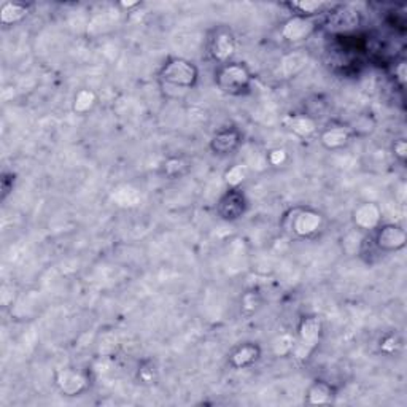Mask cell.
<instances>
[{"label": "cell", "instance_id": "obj_1", "mask_svg": "<svg viewBox=\"0 0 407 407\" xmlns=\"http://www.w3.org/2000/svg\"><path fill=\"white\" fill-rule=\"evenodd\" d=\"M280 226L285 233L299 239H312L325 228V217L312 207H293L285 212Z\"/></svg>", "mask_w": 407, "mask_h": 407}, {"label": "cell", "instance_id": "obj_2", "mask_svg": "<svg viewBox=\"0 0 407 407\" xmlns=\"http://www.w3.org/2000/svg\"><path fill=\"white\" fill-rule=\"evenodd\" d=\"M215 83L218 89L229 96H240L250 91L253 75L244 63H234L218 65L215 72Z\"/></svg>", "mask_w": 407, "mask_h": 407}, {"label": "cell", "instance_id": "obj_3", "mask_svg": "<svg viewBox=\"0 0 407 407\" xmlns=\"http://www.w3.org/2000/svg\"><path fill=\"white\" fill-rule=\"evenodd\" d=\"M321 336H323V323L317 315H306L297 325V334L295 337V347L291 355L297 360L306 361L318 349Z\"/></svg>", "mask_w": 407, "mask_h": 407}, {"label": "cell", "instance_id": "obj_4", "mask_svg": "<svg viewBox=\"0 0 407 407\" xmlns=\"http://www.w3.org/2000/svg\"><path fill=\"white\" fill-rule=\"evenodd\" d=\"M160 80L169 86L191 89L198 84L199 70L185 58H169L161 67Z\"/></svg>", "mask_w": 407, "mask_h": 407}, {"label": "cell", "instance_id": "obj_5", "mask_svg": "<svg viewBox=\"0 0 407 407\" xmlns=\"http://www.w3.org/2000/svg\"><path fill=\"white\" fill-rule=\"evenodd\" d=\"M363 16L360 11L349 5H336L323 16V27L332 35H345L361 26Z\"/></svg>", "mask_w": 407, "mask_h": 407}, {"label": "cell", "instance_id": "obj_6", "mask_svg": "<svg viewBox=\"0 0 407 407\" xmlns=\"http://www.w3.org/2000/svg\"><path fill=\"white\" fill-rule=\"evenodd\" d=\"M237 50V40L233 30L226 26H217L209 34L207 51L210 59L218 65L228 64L233 60Z\"/></svg>", "mask_w": 407, "mask_h": 407}, {"label": "cell", "instance_id": "obj_7", "mask_svg": "<svg viewBox=\"0 0 407 407\" xmlns=\"http://www.w3.org/2000/svg\"><path fill=\"white\" fill-rule=\"evenodd\" d=\"M373 244L375 250L382 253H394L403 250L407 244V233L403 226L394 223L380 224L377 229H374Z\"/></svg>", "mask_w": 407, "mask_h": 407}, {"label": "cell", "instance_id": "obj_8", "mask_svg": "<svg viewBox=\"0 0 407 407\" xmlns=\"http://www.w3.org/2000/svg\"><path fill=\"white\" fill-rule=\"evenodd\" d=\"M318 26L320 18L293 15L283 22L280 35L290 44H301V41L311 39L317 32Z\"/></svg>", "mask_w": 407, "mask_h": 407}, {"label": "cell", "instance_id": "obj_9", "mask_svg": "<svg viewBox=\"0 0 407 407\" xmlns=\"http://www.w3.org/2000/svg\"><path fill=\"white\" fill-rule=\"evenodd\" d=\"M248 207L245 194L239 188H229L217 204V214L224 221H237L245 215Z\"/></svg>", "mask_w": 407, "mask_h": 407}, {"label": "cell", "instance_id": "obj_10", "mask_svg": "<svg viewBox=\"0 0 407 407\" xmlns=\"http://www.w3.org/2000/svg\"><path fill=\"white\" fill-rule=\"evenodd\" d=\"M240 142H242L240 131L234 126H226L214 134V137H212L210 141V150L214 151V155L226 156L239 148Z\"/></svg>", "mask_w": 407, "mask_h": 407}, {"label": "cell", "instance_id": "obj_11", "mask_svg": "<svg viewBox=\"0 0 407 407\" xmlns=\"http://www.w3.org/2000/svg\"><path fill=\"white\" fill-rule=\"evenodd\" d=\"M56 385L65 396H78L88 390V379L75 369H60L56 373Z\"/></svg>", "mask_w": 407, "mask_h": 407}, {"label": "cell", "instance_id": "obj_12", "mask_svg": "<svg viewBox=\"0 0 407 407\" xmlns=\"http://www.w3.org/2000/svg\"><path fill=\"white\" fill-rule=\"evenodd\" d=\"M382 209L375 202H363L354 210V224L360 231H374L382 224Z\"/></svg>", "mask_w": 407, "mask_h": 407}, {"label": "cell", "instance_id": "obj_13", "mask_svg": "<svg viewBox=\"0 0 407 407\" xmlns=\"http://www.w3.org/2000/svg\"><path fill=\"white\" fill-rule=\"evenodd\" d=\"M351 129L344 124H332L320 132L318 141L326 150H341L351 141Z\"/></svg>", "mask_w": 407, "mask_h": 407}, {"label": "cell", "instance_id": "obj_14", "mask_svg": "<svg viewBox=\"0 0 407 407\" xmlns=\"http://www.w3.org/2000/svg\"><path fill=\"white\" fill-rule=\"evenodd\" d=\"M261 358V347L254 342H245L229 355V366L234 369H245L253 366Z\"/></svg>", "mask_w": 407, "mask_h": 407}, {"label": "cell", "instance_id": "obj_15", "mask_svg": "<svg viewBox=\"0 0 407 407\" xmlns=\"http://www.w3.org/2000/svg\"><path fill=\"white\" fill-rule=\"evenodd\" d=\"M337 4H330L325 2V0H301V2H290L287 4V7L293 11V15L320 18L325 16Z\"/></svg>", "mask_w": 407, "mask_h": 407}, {"label": "cell", "instance_id": "obj_16", "mask_svg": "<svg viewBox=\"0 0 407 407\" xmlns=\"http://www.w3.org/2000/svg\"><path fill=\"white\" fill-rule=\"evenodd\" d=\"M336 396L334 387L325 380H315L306 392V404L309 406H326L331 404Z\"/></svg>", "mask_w": 407, "mask_h": 407}, {"label": "cell", "instance_id": "obj_17", "mask_svg": "<svg viewBox=\"0 0 407 407\" xmlns=\"http://www.w3.org/2000/svg\"><path fill=\"white\" fill-rule=\"evenodd\" d=\"M287 127L299 138H311L318 131L317 121L304 113L290 115L287 118Z\"/></svg>", "mask_w": 407, "mask_h": 407}, {"label": "cell", "instance_id": "obj_18", "mask_svg": "<svg viewBox=\"0 0 407 407\" xmlns=\"http://www.w3.org/2000/svg\"><path fill=\"white\" fill-rule=\"evenodd\" d=\"M30 5L20 2H4L0 7V22L4 26H15L24 21L29 15Z\"/></svg>", "mask_w": 407, "mask_h": 407}, {"label": "cell", "instance_id": "obj_19", "mask_svg": "<svg viewBox=\"0 0 407 407\" xmlns=\"http://www.w3.org/2000/svg\"><path fill=\"white\" fill-rule=\"evenodd\" d=\"M306 63H307V54H304L301 51L288 54V56L285 58L283 63H282V72L287 77L296 75L297 72H299L302 67L306 65Z\"/></svg>", "mask_w": 407, "mask_h": 407}, {"label": "cell", "instance_id": "obj_20", "mask_svg": "<svg viewBox=\"0 0 407 407\" xmlns=\"http://www.w3.org/2000/svg\"><path fill=\"white\" fill-rule=\"evenodd\" d=\"M188 162L183 160V157H169L162 162V174L166 175L169 179H177L181 177L186 171H188Z\"/></svg>", "mask_w": 407, "mask_h": 407}, {"label": "cell", "instance_id": "obj_21", "mask_svg": "<svg viewBox=\"0 0 407 407\" xmlns=\"http://www.w3.org/2000/svg\"><path fill=\"white\" fill-rule=\"evenodd\" d=\"M96 94L91 89H82L78 91L74 101V110L77 113H86L96 104Z\"/></svg>", "mask_w": 407, "mask_h": 407}, {"label": "cell", "instance_id": "obj_22", "mask_svg": "<svg viewBox=\"0 0 407 407\" xmlns=\"http://www.w3.org/2000/svg\"><path fill=\"white\" fill-rule=\"evenodd\" d=\"M247 179V167L242 166V164H234L233 167H229L226 172H224V181L229 188H239L244 180Z\"/></svg>", "mask_w": 407, "mask_h": 407}, {"label": "cell", "instance_id": "obj_23", "mask_svg": "<svg viewBox=\"0 0 407 407\" xmlns=\"http://www.w3.org/2000/svg\"><path fill=\"white\" fill-rule=\"evenodd\" d=\"M293 347H295V337L288 336V334H283V336L277 337L274 341V354L277 356L291 355Z\"/></svg>", "mask_w": 407, "mask_h": 407}, {"label": "cell", "instance_id": "obj_24", "mask_svg": "<svg viewBox=\"0 0 407 407\" xmlns=\"http://www.w3.org/2000/svg\"><path fill=\"white\" fill-rule=\"evenodd\" d=\"M401 349V341L396 334H387L380 339V350L387 355H393Z\"/></svg>", "mask_w": 407, "mask_h": 407}, {"label": "cell", "instance_id": "obj_25", "mask_svg": "<svg viewBox=\"0 0 407 407\" xmlns=\"http://www.w3.org/2000/svg\"><path fill=\"white\" fill-rule=\"evenodd\" d=\"M258 306L259 295L254 293V291H248V293H245L244 297H242V309H244L247 314H253L258 309Z\"/></svg>", "mask_w": 407, "mask_h": 407}, {"label": "cell", "instance_id": "obj_26", "mask_svg": "<svg viewBox=\"0 0 407 407\" xmlns=\"http://www.w3.org/2000/svg\"><path fill=\"white\" fill-rule=\"evenodd\" d=\"M155 379H156V370L150 361L142 364V366L138 368V380H142L143 384H151Z\"/></svg>", "mask_w": 407, "mask_h": 407}, {"label": "cell", "instance_id": "obj_27", "mask_svg": "<svg viewBox=\"0 0 407 407\" xmlns=\"http://www.w3.org/2000/svg\"><path fill=\"white\" fill-rule=\"evenodd\" d=\"M288 160V155H287V150L283 148H274L269 151V155H267V161H269L272 166H283L285 162Z\"/></svg>", "mask_w": 407, "mask_h": 407}, {"label": "cell", "instance_id": "obj_28", "mask_svg": "<svg viewBox=\"0 0 407 407\" xmlns=\"http://www.w3.org/2000/svg\"><path fill=\"white\" fill-rule=\"evenodd\" d=\"M406 77H407L406 60H399L398 64H394V82L398 83V86L401 89H403L406 84Z\"/></svg>", "mask_w": 407, "mask_h": 407}, {"label": "cell", "instance_id": "obj_29", "mask_svg": "<svg viewBox=\"0 0 407 407\" xmlns=\"http://www.w3.org/2000/svg\"><path fill=\"white\" fill-rule=\"evenodd\" d=\"M393 155L399 162H403V164L406 162L407 143H406L404 138H398V141H394V143H393Z\"/></svg>", "mask_w": 407, "mask_h": 407}, {"label": "cell", "instance_id": "obj_30", "mask_svg": "<svg viewBox=\"0 0 407 407\" xmlns=\"http://www.w3.org/2000/svg\"><path fill=\"white\" fill-rule=\"evenodd\" d=\"M13 185H15V174H4L2 175V199H5L8 196V193L13 190Z\"/></svg>", "mask_w": 407, "mask_h": 407}]
</instances>
